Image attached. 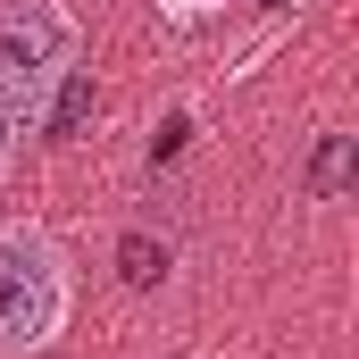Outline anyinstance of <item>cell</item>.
<instances>
[{"instance_id": "obj_1", "label": "cell", "mask_w": 359, "mask_h": 359, "mask_svg": "<svg viewBox=\"0 0 359 359\" xmlns=\"http://www.w3.org/2000/svg\"><path fill=\"white\" fill-rule=\"evenodd\" d=\"M67 76H76V17L59 0H8L0 8V117L34 134Z\"/></svg>"}, {"instance_id": "obj_2", "label": "cell", "mask_w": 359, "mask_h": 359, "mask_svg": "<svg viewBox=\"0 0 359 359\" xmlns=\"http://www.w3.org/2000/svg\"><path fill=\"white\" fill-rule=\"evenodd\" d=\"M67 259L42 226H0V359H34L67 334Z\"/></svg>"}, {"instance_id": "obj_3", "label": "cell", "mask_w": 359, "mask_h": 359, "mask_svg": "<svg viewBox=\"0 0 359 359\" xmlns=\"http://www.w3.org/2000/svg\"><path fill=\"white\" fill-rule=\"evenodd\" d=\"M159 268H168V251H151L142 234H126V284H159Z\"/></svg>"}, {"instance_id": "obj_4", "label": "cell", "mask_w": 359, "mask_h": 359, "mask_svg": "<svg viewBox=\"0 0 359 359\" xmlns=\"http://www.w3.org/2000/svg\"><path fill=\"white\" fill-rule=\"evenodd\" d=\"M343 159H351V142H343V134H334V142H326V151H318V192H334V184H343Z\"/></svg>"}, {"instance_id": "obj_5", "label": "cell", "mask_w": 359, "mask_h": 359, "mask_svg": "<svg viewBox=\"0 0 359 359\" xmlns=\"http://www.w3.org/2000/svg\"><path fill=\"white\" fill-rule=\"evenodd\" d=\"M159 8H168V17H217L226 0H159Z\"/></svg>"}, {"instance_id": "obj_6", "label": "cell", "mask_w": 359, "mask_h": 359, "mask_svg": "<svg viewBox=\"0 0 359 359\" xmlns=\"http://www.w3.org/2000/svg\"><path fill=\"white\" fill-rule=\"evenodd\" d=\"M0 168H8V117H0Z\"/></svg>"}]
</instances>
